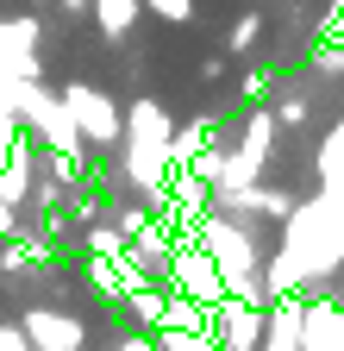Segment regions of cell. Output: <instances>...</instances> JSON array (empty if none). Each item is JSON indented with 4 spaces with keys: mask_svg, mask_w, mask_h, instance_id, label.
<instances>
[{
    "mask_svg": "<svg viewBox=\"0 0 344 351\" xmlns=\"http://www.w3.org/2000/svg\"><path fill=\"white\" fill-rule=\"evenodd\" d=\"M200 245L213 251V263H220V276H226L232 295H244V301H269V289H263V263H256V245H250L244 226H232V219H220V213H207V219H200Z\"/></svg>",
    "mask_w": 344,
    "mask_h": 351,
    "instance_id": "cell-1",
    "label": "cell"
},
{
    "mask_svg": "<svg viewBox=\"0 0 344 351\" xmlns=\"http://www.w3.org/2000/svg\"><path fill=\"white\" fill-rule=\"evenodd\" d=\"M263 326H269V301H244V295L213 301V339L226 351H256L263 345Z\"/></svg>",
    "mask_w": 344,
    "mask_h": 351,
    "instance_id": "cell-2",
    "label": "cell"
},
{
    "mask_svg": "<svg viewBox=\"0 0 344 351\" xmlns=\"http://www.w3.org/2000/svg\"><path fill=\"white\" fill-rule=\"evenodd\" d=\"M169 282H176L182 295H194V301H226L232 289H226V276H220V263H213V251L207 245H182L176 257H169Z\"/></svg>",
    "mask_w": 344,
    "mask_h": 351,
    "instance_id": "cell-3",
    "label": "cell"
},
{
    "mask_svg": "<svg viewBox=\"0 0 344 351\" xmlns=\"http://www.w3.org/2000/svg\"><path fill=\"white\" fill-rule=\"evenodd\" d=\"M63 101H69V113H75V125H81V138L88 145H113V138H125V119H119V107L101 95V88H63Z\"/></svg>",
    "mask_w": 344,
    "mask_h": 351,
    "instance_id": "cell-4",
    "label": "cell"
},
{
    "mask_svg": "<svg viewBox=\"0 0 344 351\" xmlns=\"http://www.w3.org/2000/svg\"><path fill=\"white\" fill-rule=\"evenodd\" d=\"M31 19H13V25H0V82H25V75H38V63H31Z\"/></svg>",
    "mask_w": 344,
    "mask_h": 351,
    "instance_id": "cell-5",
    "label": "cell"
},
{
    "mask_svg": "<svg viewBox=\"0 0 344 351\" xmlns=\"http://www.w3.org/2000/svg\"><path fill=\"white\" fill-rule=\"evenodd\" d=\"M25 339L38 351H81V326L57 320V314H25Z\"/></svg>",
    "mask_w": 344,
    "mask_h": 351,
    "instance_id": "cell-6",
    "label": "cell"
},
{
    "mask_svg": "<svg viewBox=\"0 0 344 351\" xmlns=\"http://www.w3.org/2000/svg\"><path fill=\"white\" fill-rule=\"evenodd\" d=\"M138 13H144V0H94V19H101L107 38H125L138 25Z\"/></svg>",
    "mask_w": 344,
    "mask_h": 351,
    "instance_id": "cell-7",
    "label": "cell"
},
{
    "mask_svg": "<svg viewBox=\"0 0 344 351\" xmlns=\"http://www.w3.org/2000/svg\"><path fill=\"white\" fill-rule=\"evenodd\" d=\"M25 182H31V157H25V145H13L7 157H0V195L25 201Z\"/></svg>",
    "mask_w": 344,
    "mask_h": 351,
    "instance_id": "cell-8",
    "label": "cell"
},
{
    "mask_svg": "<svg viewBox=\"0 0 344 351\" xmlns=\"http://www.w3.org/2000/svg\"><path fill=\"white\" fill-rule=\"evenodd\" d=\"M307 113H313V95H307V88H288V95L276 101V119L282 125H307Z\"/></svg>",
    "mask_w": 344,
    "mask_h": 351,
    "instance_id": "cell-9",
    "label": "cell"
},
{
    "mask_svg": "<svg viewBox=\"0 0 344 351\" xmlns=\"http://www.w3.org/2000/svg\"><path fill=\"white\" fill-rule=\"evenodd\" d=\"M269 88H276V69H250V75H244V107H263Z\"/></svg>",
    "mask_w": 344,
    "mask_h": 351,
    "instance_id": "cell-10",
    "label": "cell"
},
{
    "mask_svg": "<svg viewBox=\"0 0 344 351\" xmlns=\"http://www.w3.org/2000/svg\"><path fill=\"white\" fill-rule=\"evenodd\" d=\"M144 7H150L157 19H169V25H188V19H194V0H144Z\"/></svg>",
    "mask_w": 344,
    "mask_h": 351,
    "instance_id": "cell-11",
    "label": "cell"
},
{
    "mask_svg": "<svg viewBox=\"0 0 344 351\" xmlns=\"http://www.w3.org/2000/svg\"><path fill=\"white\" fill-rule=\"evenodd\" d=\"M256 38H263V19H256V13H244V19L232 25V51H250Z\"/></svg>",
    "mask_w": 344,
    "mask_h": 351,
    "instance_id": "cell-12",
    "label": "cell"
},
{
    "mask_svg": "<svg viewBox=\"0 0 344 351\" xmlns=\"http://www.w3.org/2000/svg\"><path fill=\"white\" fill-rule=\"evenodd\" d=\"M88 251L94 257H119L125 251V232H88Z\"/></svg>",
    "mask_w": 344,
    "mask_h": 351,
    "instance_id": "cell-13",
    "label": "cell"
},
{
    "mask_svg": "<svg viewBox=\"0 0 344 351\" xmlns=\"http://www.w3.org/2000/svg\"><path fill=\"white\" fill-rule=\"evenodd\" d=\"M119 351H169V345H157V339H125Z\"/></svg>",
    "mask_w": 344,
    "mask_h": 351,
    "instance_id": "cell-14",
    "label": "cell"
},
{
    "mask_svg": "<svg viewBox=\"0 0 344 351\" xmlns=\"http://www.w3.org/2000/svg\"><path fill=\"white\" fill-rule=\"evenodd\" d=\"M338 351H344V345H338Z\"/></svg>",
    "mask_w": 344,
    "mask_h": 351,
    "instance_id": "cell-15",
    "label": "cell"
}]
</instances>
